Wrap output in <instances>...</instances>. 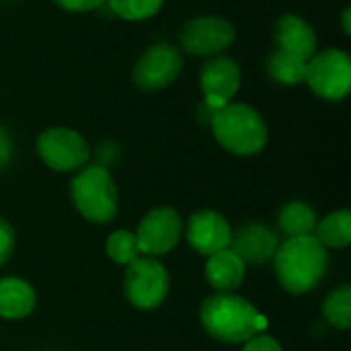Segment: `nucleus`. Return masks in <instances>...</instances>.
I'll return each instance as SVG.
<instances>
[{
	"label": "nucleus",
	"instance_id": "a211bd4d",
	"mask_svg": "<svg viewBox=\"0 0 351 351\" xmlns=\"http://www.w3.org/2000/svg\"><path fill=\"white\" fill-rule=\"evenodd\" d=\"M315 237L325 249H346L351 243V212L348 208L335 210L321 218L315 228Z\"/></svg>",
	"mask_w": 351,
	"mask_h": 351
},
{
	"label": "nucleus",
	"instance_id": "a878e982",
	"mask_svg": "<svg viewBox=\"0 0 351 351\" xmlns=\"http://www.w3.org/2000/svg\"><path fill=\"white\" fill-rule=\"evenodd\" d=\"M119 150L113 142H101L99 148H97V158H99V165L107 169V165H111L115 158H117Z\"/></svg>",
	"mask_w": 351,
	"mask_h": 351
},
{
	"label": "nucleus",
	"instance_id": "f8f14e48",
	"mask_svg": "<svg viewBox=\"0 0 351 351\" xmlns=\"http://www.w3.org/2000/svg\"><path fill=\"white\" fill-rule=\"evenodd\" d=\"M199 86L204 93V105L212 111L222 109L232 103V97L241 88L239 64L222 53L212 56L199 72Z\"/></svg>",
	"mask_w": 351,
	"mask_h": 351
},
{
	"label": "nucleus",
	"instance_id": "393cba45",
	"mask_svg": "<svg viewBox=\"0 0 351 351\" xmlns=\"http://www.w3.org/2000/svg\"><path fill=\"white\" fill-rule=\"evenodd\" d=\"M60 8L70 10V12H86L103 6L107 0H53Z\"/></svg>",
	"mask_w": 351,
	"mask_h": 351
},
{
	"label": "nucleus",
	"instance_id": "f3484780",
	"mask_svg": "<svg viewBox=\"0 0 351 351\" xmlns=\"http://www.w3.org/2000/svg\"><path fill=\"white\" fill-rule=\"evenodd\" d=\"M317 222H319V216H317L315 208L300 199L288 202L278 214V228L288 239L315 234Z\"/></svg>",
	"mask_w": 351,
	"mask_h": 351
},
{
	"label": "nucleus",
	"instance_id": "20e7f679",
	"mask_svg": "<svg viewBox=\"0 0 351 351\" xmlns=\"http://www.w3.org/2000/svg\"><path fill=\"white\" fill-rule=\"evenodd\" d=\"M70 199L76 212L93 224H109L119 214V191L109 169L84 165L70 181Z\"/></svg>",
	"mask_w": 351,
	"mask_h": 351
},
{
	"label": "nucleus",
	"instance_id": "6e6552de",
	"mask_svg": "<svg viewBox=\"0 0 351 351\" xmlns=\"http://www.w3.org/2000/svg\"><path fill=\"white\" fill-rule=\"evenodd\" d=\"M183 224L181 214L171 206H160L146 212L134 232L140 255L158 259L171 253L183 237Z\"/></svg>",
	"mask_w": 351,
	"mask_h": 351
},
{
	"label": "nucleus",
	"instance_id": "bb28decb",
	"mask_svg": "<svg viewBox=\"0 0 351 351\" xmlns=\"http://www.w3.org/2000/svg\"><path fill=\"white\" fill-rule=\"evenodd\" d=\"M12 158V140L10 134L0 125V171L10 162Z\"/></svg>",
	"mask_w": 351,
	"mask_h": 351
},
{
	"label": "nucleus",
	"instance_id": "ddd939ff",
	"mask_svg": "<svg viewBox=\"0 0 351 351\" xmlns=\"http://www.w3.org/2000/svg\"><path fill=\"white\" fill-rule=\"evenodd\" d=\"M280 237L263 222H249L232 230L230 251H234L245 265H265L274 259Z\"/></svg>",
	"mask_w": 351,
	"mask_h": 351
},
{
	"label": "nucleus",
	"instance_id": "9b49d317",
	"mask_svg": "<svg viewBox=\"0 0 351 351\" xmlns=\"http://www.w3.org/2000/svg\"><path fill=\"white\" fill-rule=\"evenodd\" d=\"M183 237L187 245L202 257H210L230 247L232 226L224 214L216 210H197L183 224Z\"/></svg>",
	"mask_w": 351,
	"mask_h": 351
},
{
	"label": "nucleus",
	"instance_id": "aec40b11",
	"mask_svg": "<svg viewBox=\"0 0 351 351\" xmlns=\"http://www.w3.org/2000/svg\"><path fill=\"white\" fill-rule=\"evenodd\" d=\"M269 74L280 84H288V86L300 84L304 82V76H306V60L294 53L276 49L269 58Z\"/></svg>",
	"mask_w": 351,
	"mask_h": 351
},
{
	"label": "nucleus",
	"instance_id": "cd10ccee",
	"mask_svg": "<svg viewBox=\"0 0 351 351\" xmlns=\"http://www.w3.org/2000/svg\"><path fill=\"white\" fill-rule=\"evenodd\" d=\"M350 19H351V8L348 6L346 10H343V31L350 35L351 33V25H350Z\"/></svg>",
	"mask_w": 351,
	"mask_h": 351
},
{
	"label": "nucleus",
	"instance_id": "0eeeda50",
	"mask_svg": "<svg viewBox=\"0 0 351 351\" xmlns=\"http://www.w3.org/2000/svg\"><path fill=\"white\" fill-rule=\"evenodd\" d=\"M304 82L323 99L339 101L351 88V60L341 49L329 47L317 51L306 62Z\"/></svg>",
	"mask_w": 351,
	"mask_h": 351
},
{
	"label": "nucleus",
	"instance_id": "b1692460",
	"mask_svg": "<svg viewBox=\"0 0 351 351\" xmlns=\"http://www.w3.org/2000/svg\"><path fill=\"white\" fill-rule=\"evenodd\" d=\"M241 351H284L280 341L267 333H259L255 337H251L249 341L243 343V350Z\"/></svg>",
	"mask_w": 351,
	"mask_h": 351
},
{
	"label": "nucleus",
	"instance_id": "412c9836",
	"mask_svg": "<svg viewBox=\"0 0 351 351\" xmlns=\"http://www.w3.org/2000/svg\"><path fill=\"white\" fill-rule=\"evenodd\" d=\"M105 253L113 263L123 265V267L130 265L136 257H140L136 234L125 228L113 230L105 241Z\"/></svg>",
	"mask_w": 351,
	"mask_h": 351
},
{
	"label": "nucleus",
	"instance_id": "39448f33",
	"mask_svg": "<svg viewBox=\"0 0 351 351\" xmlns=\"http://www.w3.org/2000/svg\"><path fill=\"white\" fill-rule=\"evenodd\" d=\"M171 292V276L156 257L140 255L123 271V296L138 311L162 306Z\"/></svg>",
	"mask_w": 351,
	"mask_h": 351
},
{
	"label": "nucleus",
	"instance_id": "5701e85b",
	"mask_svg": "<svg viewBox=\"0 0 351 351\" xmlns=\"http://www.w3.org/2000/svg\"><path fill=\"white\" fill-rule=\"evenodd\" d=\"M14 243H16V237H14L12 224L0 216V265H4L10 259L14 251Z\"/></svg>",
	"mask_w": 351,
	"mask_h": 351
},
{
	"label": "nucleus",
	"instance_id": "f03ea898",
	"mask_svg": "<svg viewBox=\"0 0 351 351\" xmlns=\"http://www.w3.org/2000/svg\"><path fill=\"white\" fill-rule=\"evenodd\" d=\"M199 323L212 339L228 346L245 343L267 329V319L253 306V302L234 292H216L204 298L199 306Z\"/></svg>",
	"mask_w": 351,
	"mask_h": 351
},
{
	"label": "nucleus",
	"instance_id": "dca6fc26",
	"mask_svg": "<svg viewBox=\"0 0 351 351\" xmlns=\"http://www.w3.org/2000/svg\"><path fill=\"white\" fill-rule=\"evenodd\" d=\"M37 304L35 288L23 278H2L0 280V319L21 321L27 319Z\"/></svg>",
	"mask_w": 351,
	"mask_h": 351
},
{
	"label": "nucleus",
	"instance_id": "4468645a",
	"mask_svg": "<svg viewBox=\"0 0 351 351\" xmlns=\"http://www.w3.org/2000/svg\"><path fill=\"white\" fill-rule=\"evenodd\" d=\"M274 39L280 51L294 53L302 60H311L317 53L315 29L296 14H282L274 27Z\"/></svg>",
	"mask_w": 351,
	"mask_h": 351
},
{
	"label": "nucleus",
	"instance_id": "6ab92c4d",
	"mask_svg": "<svg viewBox=\"0 0 351 351\" xmlns=\"http://www.w3.org/2000/svg\"><path fill=\"white\" fill-rule=\"evenodd\" d=\"M323 317L325 321L339 331H348L351 327V286L341 284L333 288L323 300Z\"/></svg>",
	"mask_w": 351,
	"mask_h": 351
},
{
	"label": "nucleus",
	"instance_id": "f257e3e1",
	"mask_svg": "<svg viewBox=\"0 0 351 351\" xmlns=\"http://www.w3.org/2000/svg\"><path fill=\"white\" fill-rule=\"evenodd\" d=\"M271 261L282 290L300 296L313 292L325 280L329 269V251L315 234L292 237L278 245Z\"/></svg>",
	"mask_w": 351,
	"mask_h": 351
},
{
	"label": "nucleus",
	"instance_id": "1a4fd4ad",
	"mask_svg": "<svg viewBox=\"0 0 351 351\" xmlns=\"http://www.w3.org/2000/svg\"><path fill=\"white\" fill-rule=\"evenodd\" d=\"M237 31L232 23L216 14H202L187 21L179 33L181 47L191 56H220L234 41Z\"/></svg>",
	"mask_w": 351,
	"mask_h": 351
},
{
	"label": "nucleus",
	"instance_id": "2eb2a0df",
	"mask_svg": "<svg viewBox=\"0 0 351 351\" xmlns=\"http://www.w3.org/2000/svg\"><path fill=\"white\" fill-rule=\"evenodd\" d=\"M204 274L212 290L228 294V292H237L245 282L247 265L234 251L224 249L208 257Z\"/></svg>",
	"mask_w": 351,
	"mask_h": 351
},
{
	"label": "nucleus",
	"instance_id": "7ed1b4c3",
	"mask_svg": "<svg viewBox=\"0 0 351 351\" xmlns=\"http://www.w3.org/2000/svg\"><path fill=\"white\" fill-rule=\"evenodd\" d=\"M210 125L216 142L237 156L259 154L269 140L263 115L247 103H228L214 111Z\"/></svg>",
	"mask_w": 351,
	"mask_h": 351
},
{
	"label": "nucleus",
	"instance_id": "423d86ee",
	"mask_svg": "<svg viewBox=\"0 0 351 351\" xmlns=\"http://www.w3.org/2000/svg\"><path fill=\"white\" fill-rule=\"evenodd\" d=\"M35 150L45 167L56 173H72L88 162L90 146L84 136L72 128H49L39 134Z\"/></svg>",
	"mask_w": 351,
	"mask_h": 351
},
{
	"label": "nucleus",
	"instance_id": "4be33fe9",
	"mask_svg": "<svg viewBox=\"0 0 351 351\" xmlns=\"http://www.w3.org/2000/svg\"><path fill=\"white\" fill-rule=\"evenodd\" d=\"M113 14L125 19V21H144L154 16L165 0H107Z\"/></svg>",
	"mask_w": 351,
	"mask_h": 351
},
{
	"label": "nucleus",
	"instance_id": "9d476101",
	"mask_svg": "<svg viewBox=\"0 0 351 351\" xmlns=\"http://www.w3.org/2000/svg\"><path fill=\"white\" fill-rule=\"evenodd\" d=\"M183 70L181 53L169 43L150 45L134 66V82L144 90H160L177 80Z\"/></svg>",
	"mask_w": 351,
	"mask_h": 351
}]
</instances>
